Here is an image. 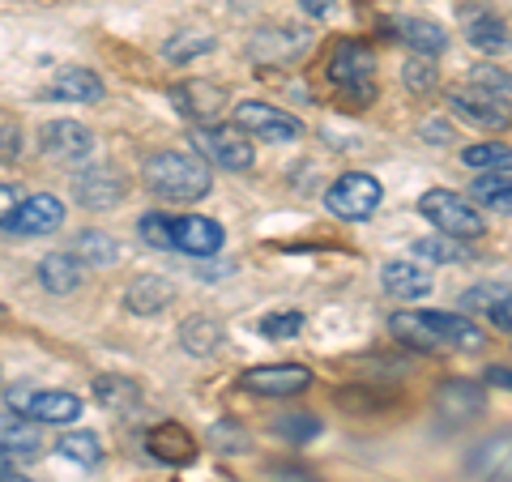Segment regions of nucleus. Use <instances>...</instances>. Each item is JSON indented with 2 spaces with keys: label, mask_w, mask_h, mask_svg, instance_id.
Returning a JSON list of instances; mask_svg holds the SVG:
<instances>
[{
  "label": "nucleus",
  "mask_w": 512,
  "mask_h": 482,
  "mask_svg": "<svg viewBox=\"0 0 512 482\" xmlns=\"http://www.w3.org/2000/svg\"><path fill=\"white\" fill-rule=\"evenodd\" d=\"M470 197L487 210H500V214H512V180L508 175H478L470 184Z\"/></svg>",
  "instance_id": "nucleus-31"
},
{
  "label": "nucleus",
  "mask_w": 512,
  "mask_h": 482,
  "mask_svg": "<svg viewBox=\"0 0 512 482\" xmlns=\"http://www.w3.org/2000/svg\"><path fill=\"white\" fill-rule=\"evenodd\" d=\"M402 82L410 94H427V90H436V69H431L427 56H410L402 69Z\"/></svg>",
  "instance_id": "nucleus-37"
},
{
  "label": "nucleus",
  "mask_w": 512,
  "mask_h": 482,
  "mask_svg": "<svg viewBox=\"0 0 512 482\" xmlns=\"http://www.w3.org/2000/svg\"><path fill=\"white\" fill-rule=\"evenodd\" d=\"M303 9L312 13V18H329V9H333V0H299Z\"/></svg>",
  "instance_id": "nucleus-43"
},
{
  "label": "nucleus",
  "mask_w": 512,
  "mask_h": 482,
  "mask_svg": "<svg viewBox=\"0 0 512 482\" xmlns=\"http://www.w3.org/2000/svg\"><path fill=\"white\" fill-rule=\"evenodd\" d=\"M9 465H13V461H9L5 453H0V474H5V470H9Z\"/></svg>",
  "instance_id": "nucleus-45"
},
{
  "label": "nucleus",
  "mask_w": 512,
  "mask_h": 482,
  "mask_svg": "<svg viewBox=\"0 0 512 482\" xmlns=\"http://www.w3.org/2000/svg\"><path fill=\"white\" fill-rule=\"evenodd\" d=\"M393 30L402 35V43L414 47V56H427V60H436L444 47H448V35H444V26L440 22H427V18H402V22H393Z\"/></svg>",
  "instance_id": "nucleus-24"
},
{
  "label": "nucleus",
  "mask_w": 512,
  "mask_h": 482,
  "mask_svg": "<svg viewBox=\"0 0 512 482\" xmlns=\"http://www.w3.org/2000/svg\"><path fill=\"white\" fill-rule=\"evenodd\" d=\"M141 175H146V188L154 197L175 201V205H192V201L210 197V188H214L210 167H205L197 154H180V150L154 154Z\"/></svg>",
  "instance_id": "nucleus-3"
},
{
  "label": "nucleus",
  "mask_w": 512,
  "mask_h": 482,
  "mask_svg": "<svg viewBox=\"0 0 512 482\" xmlns=\"http://www.w3.org/2000/svg\"><path fill=\"white\" fill-rule=\"evenodd\" d=\"M5 406H9V414H26V419H35V423L64 427L82 414V397L60 393V389L47 393V389H30V384H9Z\"/></svg>",
  "instance_id": "nucleus-8"
},
{
  "label": "nucleus",
  "mask_w": 512,
  "mask_h": 482,
  "mask_svg": "<svg viewBox=\"0 0 512 482\" xmlns=\"http://www.w3.org/2000/svg\"><path fill=\"white\" fill-rule=\"evenodd\" d=\"M39 282H43V291H52V295H73L77 286L86 282V269L73 252H47L39 261Z\"/></svg>",
  "instance_id": "nucleus-23"
},
{
  "label": "nucleus",
  "mask_w": 512,
  "mask_h": 482,
  "mask_svg": "<svg viewBox=\"0 0 512 482\" xmlns=\"http://www.w3.org/2000/svg\"><path fill=\"white\" fill-rule=\"evenodd\" d=\"M141 239L158 252H184L188 261H205V256H218L222 244H227V231L218 227L214 218H201V214H146L137 222Z\"/></svg>",
  "instance_id": "nucleus-2"
},
{
  "label": "nucleus",
  "mask_w": 512,
  "mask_h": 482,
  "mask_svg": "<svg viewBox=\"0 0 512 482\" xmlns=\"http://www.w3.org/2000/svg\"><path fill=\"white\" fill-rule=\"evenodd\" d=\"M235 128L248 133L256 141H274V146H286V141H299L303 137V124L282 107H269V103H239L235 107Z\"/></svg>",
  "instance_id": "nucleus-9"
},
{
  "label": "nucleus",
  "mask_w": 512,
  "mask_h": 482,
  "mask_svg": "<svg viewBox=\"0 0 512 482\" xmlns=\"http://www.w3.org/2000/svg\"><path fill=\"white\" fill-rule=\"evenodd\" d=\"M146 448H150V457L163 461V465H188L192 457H197V440H192L188 427H180V423H158V427H150Z\"/></svg>",
  "instance_id": "nucleus-18"
},
{
  "label": "nucleus",
  "mask_w": 512,
  "mask_h": 482,
  "mask_svg": "<svg viewBox=\"0 0 512 482\" xmlns=\"http://www.w3.org/2000/svg\"><path fill=\"white\" fill-rule=\"evenodd\" d=\"M470 77H474V86H483V90H491V94H495V99L512 103V73H508V69H500V64H474Z\"/></svg>",
  "instance_id": "nucleus-35"
},
{
  "label": "nucleus",
  "mask_w": 512,
  "mask_h": 482,
  "mask_svg": "<svg viewBox=\"0 0 512 482\" xmlns=\"http://www.w3.org/2000/svg\"><path fill=\"white\" fill-rule=\"evenodd\" d=\"M0 482H35V478H26V474H18V465H9V470L0 474Z\"/></svg>",
  "instance_id": "nucleus-44"
},
{
  "label": "nucleus",
  "mask_w": 512,
  "mask_h": 482,
  "mask_svg": "<svg viewBox=\"0 0 512 482\" xmlns=\"http://www.w3.org/2000/svg\"><path fill=\"white\" fill-rule=\"evenodd\" d=\"M461 312H483L495 329L512 333V286L508 282H478L461 295Z\"/></svg>",
  "instance_id": "nucleus-16"
},
{
  "label": "nucleus",
  "mask_w": 512,
  "mask_h": 482,
  "mask_svg": "<svg viewBox=\"0 0 512 482\" xmlns=\"http://www.w3.org/2000/svg\"><path fill=\"white\" fill-rule=\"evenodd\" d=\"M436 406L448 419H478L487 410V393L478 380H444L436 393Z\"/></svg>",
  "instance_id": "nucleus-20"
},
{
  "label": "nucleus",
  "mask_w": 512,
  "mask_h": 482,
  "mask_svg": "<svg viewBox=\"0 0 512 482\" xmlns=\"http://www.w3.org/2000/svg\"><path fill=\"white\" fill-rule=\"evenodd\" d=\"M320 431H325V423H320L312 410L278 414V419H274V436H278V440H291V444H308V440L320 436Z\"/></svg>",
  "instance_id": "nucleus-33"
},
{
  "label": "nucleus",
  "mask_w": 512,
  "mask_h": 482,
  "mask_svg": "<svg viewBox=\"0 0 512 482\" xmlns=\"http://www.w3.org/2000/svg\"><path fill=\"white\" fill-rule=\"evenodd\" d=\"M124 303H128V312L133 316H158V312H167L175 303V286L167 278H158V273H146V278H137L124 291Z\"/></svg>",
  "instance_id": "nucleus-22"
},
{
  "label": "nucleus",
  "mask_w": 512,
  "mask_h": 482,
  "mask_svg": "<svg viewBox=\"0 0 512 482\" xmlns=\"http://www.w3.org/2000/svg\"><path fill=\"white\" fill-rule=\"evenodd\" d=\"M419 214L436 227L440 235L448 239H483L487 235V222L478 210H470V201L466 197H457V192H448V188H431L419 197Z\"/></svg>",
  "instance_id": "nucleus-5"
},
{
  "label": "nucleus",
  "mask_w": 512,
  "mask_h": 482,
  "mask_svg": "<svg viewBox=\"0 0 512 482\" xmlns=\"http://www.w3.org/2000/svg\"><path fill=\"white\" fill-rule=\"evenodd\" d=\"M244 389L256 397H295L312 389V372L299 363H261L244 372Z\"/></svg>",
  "instance_id": "nucleus-14"
},
{
  "label": "nucleus",
  "mask_w": 512,
  "mask_h": 482,
  "mask_svg": "<svg viewBox=\"0 0 512 482\" xmlns=\"http://www.w3.org/2000/svg\"><path fill=\"white\" fill-rule=\"evenodd\" d=\"M205 52H214V39L210 35H171L167 47H163V56L175 60V64H184L192 56H205Z\"/></svg>",
  "instance_id": "nucleus-36"
},
{
  "label": "nucleus",
  "mask_w": 512,
  "mask_h": 482,
  "mask_svg": "<svg viewBox=\"0 0 512 482\" xmlns=\"http://www.w3.org/2000/svg\"><path fill=\"white\" fill-rule=\"evenodd\" d=\"M269 482H320L308 465H274L269 470Z\"/></svg>",
  "instance_id": "nucleus-40"
},
{
  "label": "nucleus",
  "mask_w": 512,
  "mask_h": 482,
  "mask_svg": "<svg viewBox=\"0 0 512 482\" xmlns=\"http://www.w3.org/2000/svg\"><path fill=\"white\" fill-rule=\"evenodd\" d=\"M389 329L397 342H406L414 350H483L487 333L474 325L466 312H397L389 320Z\"/></svg>",
  "instance_id": "nucleus-1"
},
{
  "label": "nucleus",
  "mask_w": 512,
  "mask_h": 482,
  "mask_svg": "<svg viewBox=\"0 0 512 482\" xmlns=\"http://www.w3.org/2000/svg\"><path fill=\"white\" fill-rule=\"evenodd\" d=\"M448 107H453V116H461L474 128H487V133H504V128L512 124V103L495 99V94L483 90V86L453 90L448 94Z\"/></svg>",
  "instance_id": "nucleus-11"
},
{
  "label": "nucleus",
  "mask_w": 512,
  "mask_h": 482,
  "mask_svg": "<svg viewBox=\"0 0 512 482\" xmlns=\"http://www.w3.org/2000/svg\"><path fill=\"white\" fill-rule=\"evenodd\" d=\"M487 384H495V389H508V393H512V367L491 363V367H487Z\"/></svg>",
  "instance_id": "nucleus-42"
},
{
  "label": "nucleus",
  "mask_w": 512,
  "mask_h": 482,
  "mask_svg": "<svg viewBox=\"0 0 512 482\" xmlns=\"http://www.w3.org/2000/svg\"><path fill=\"white\" fill-rule=\"evenodd\" d=\"M180 342L188 355H214V350L227 342V333H222V325H214V320H188V325L180 329Z\"/></svg>",
  "instance_id": "nucleus-32"
},
{
  "label": "nucleus",
  "mask_w": 512,
  "mask_h": 482,
  "mask_svg": "<svg viewBox=\"0 0 512 482\" xmlns=\"http://www.w3.org/2000/svg\"><path fill=\"white\" fill-rule=\"evenodd\" d=\"M18 188H9V184H0V231H5V222L13 218V210H18Z\"/></svg>",
  "instance_id": "nucleus-41"
},
{
  "label": "nucleus",
  "mask_w": 512,
  "mask_h": 482,
  "mask_svg": "<svg viewBox=\"0 0 512 482\" xmlns=\"http://www.w3.org/2000/svg\"><path fill=\"white\" fill-rule=\"evenodd\" d=\"M64 201L52 197V192H30V197L18 201V210L5 222V235H18V239H35V235H56L64 227Z\"/></svg>",
  "instance_id": "nucleus-10"
},
{
  "label": "nucleus",
  "mask_w": 512,
  "mask_h": 482,
  "mask_svg": "<svg viewBox=\"0 0 512 482\" xmlns=\"http://www.w3.org/2000/svg\"><path fill=\"white\" fill-rule=\"evenodd\" d=\"M325 77L333 90H342L346 99L372 103L376 99V52L359 39H338V47L329 52Z\"/></svg>",
  "instance_id": "nucleus-4"
},
{
  "label": "nucleus",
  "mask_w": 512,
  "mask_h": 482,
  "mask_svg": "<svg viewBox=\"0 0 512 482\" xmlns=\"http://www.w3.org/2000/svg\"><path fill=\"white\" fill-rule=\"evenodd\" d=\"M94 397H99L107 410H120V414L141 406V389H137V380H128V376H99L94 380Z\"/></svg>",
  "instance_id": "nucleus-27"
},
{
  "label": "nucleus",
  "mask_w": 512,
  "mask_h": 482,
  "mask_svg": "<svg viewBox=\"0 0 512 482\" xmlns=\"http://www.w3.org/2000/svg\"><path fill=\"white\" fill-rule=\"evenodd\" d=\"M474 470H483V474L495 478V482H512V431H504V436H491V440L478 444Z\"/></svg>",
  "instance_id": "nucleus-26"
},
{
  "label": "nucleus",
  "mask_w": 512,
  "mask_h": 482,
  "mask_svg": "<svg viewBox=\"0 0 512 482\" xmlns=\"http://www.w3.org/2000/svg\"><path fill=\"white\" fill-rule=\"evenodd\" d=\"M171 107L192 124H214L227 107V90L218 82H205V77H188V82L171 86Z\"/></svg>",
  "instance_id": "nucleus-13"
},
{
  "label": "nucleus",
  "mask_w": 512,
  "mask_h": 482,
  "mask_svg": "<svg viewBox=\"0 0 512 482\" xmlns=\"http://www.w3.org/2000/svg\"><path fill=\"white\" fill-rule=\"evenodd\" d=\"M414 256H423V261H440V265H457L466 261V244L461 239H448V235H431V239H419L414 244Z\"/></svg>",
  "instance_id": "nucleus-34"
},
{
  "label": "nucleus",
  "mask_w": 512,
  "mask_h": 482,
  "mask_svg": "<svg viewBox=\"0 0 512 482\" xmlns=\"http://www.w3.org/2000/svg\"><path fill=\"white\" fill-rule=\"evenodd\" d=\"M39 150L52 158V163L77 167L94 154V133L77 120H52V124H43V133H39Z\"/></svg>",
  "instance_id": "nucleus-12"
},
{
  "label": "nucleus",
  "mask_w": 512,
  "mask_h": 482,
  "mask_svg": "<svg viewBox=\"0 0 512 482\" xmlns=\"http://www.w3.org/2000/svg\"><path fill=\"white\" fill-rule=\"evenodd\" d=\"M22 154V128L13 120H0V163H13Z\"/></svg>",
  "instance_id": "nucleus-39"
},
{
  "label": "nucleus",
  "mask_w": 512,
  "mask_h": 482,
  "mask_svg": "<svg viewBox=\"0 0 512 482\" xmlns=\"http://www.w3.org/2000/svg\"><path fill=\"white\" fill-rule=\"evenodd\" d=\"M466 43L478 47V52H491V56H500L512 47V30L495 18V13H470L466 18Z\"/></svg>",
  "instance_id": "nucleus-25"
},
{
  "label": "nucleus",
  "mask_w": 512,
  "mask_h": 482,
  "mask_svg": "<svg viewBox=\"0 0 512 482\" xmlns=\"http://www.w3.org/2000/svg\"><path fill=\"white\" fill-rule=\"evenodd\" d=\"M73 201L86 210H111L124 201V180L111 167H86L73 175Z\"/></svg>",
  "instance_id": "nucleus-15"
},
{
  "label": "nucleus",
  "mask_w": 512,
  "mask_h": 482,
  "mask_svg": "<svg viewBox=\"0 0 512 482\" xmlns=\"http://www.w3.org/2000/svg\"><path fill=\"white\" fill-rule=\"evenodd\" d=\"M56 453H60L64 461L90 465V470H94V465L103 461V444H99V436H94V431H69V436H60Z\"/></svg>",
  "instance_id": "nucleus-30"
},
{
  "label": "nucleus",
  "mask_w": 512,
  "mask_h": 482,
  "mask_svg": "<svg viewBox=\"0 0 512 482\" xmlns=\"http://www.w3.org/2000/svg\"><path fill=\"white\" fill-rule=\"evenodd\" d=\"M380 197H384V188L376 175H367V171H346L333 180V188L325 192V210L333 218H342V222H367L376 210H380Z\"/></svg>",
  "instance_id": "nucleus-7"
},
{
  "label": "nucleus",
  "mask_w": 512,
  "mask_h": 482,
  "mask_svg": "<svg viewBox=\"0 0 512 482\" xmlns=\"http://www.w3.org/2000/svg\"><path fill=\"white\" fill-rule=\"evenodd\" d=\"M256 329H261L265 337H274V342H282V337H295L303 329V312H295V308L291 312H269Z\"/></svg>",
  "instance_id": "nucleus-38"
},
{
  "label": "nucleus",
  "mask_w": 512,
  "mask_h": 482,
  "mask_svg": "<svg viewBox=\"0 0 512 482\" xmlns=\"http://www.w3.org/2000/svg\"><path fill=\"white\" fill-rule=\"evenodd\" d=\"M39 448H43V431L35 419H26V414H0V453L9 461L35 457Z\"/></svg>",
  "instance_id": "nucleus-21"
},
{
  "label": "nucleus",
  "mask_w": 512,
  "mask_h": 482,
  "mask_svg": "<svg viewBox=\"0 0 512 482\" xmlns=\"http://www.w3.org/2000/svg\"><path fill=\"white\" fill-rule=\"evenodd\" d=\"M192 154L205 167H222V171H248L256 163L252 141L227 124H197L192 128Z\"/></svg>",
  "instance_id": "nucleus-6"
},
{
  "label": "nucleus",
  "mask_w": 512,
  "mask_h": 482,
  "mask_svg": "<svg viewBox=\"0 0 512 482\" xmlns=\"http://www.w3.org/2000/svg\"><path fill=\"white\" fill-rule=\"evenodd\" d=\"M380 278H384V291H389L393 299H406V303H419L431 295V269L419 265V261H389L380 269Z\"/></svg>",
  "instance_id": "nucleus-17"
},
{
  "label": "nucleus",
  "mask_w": 512,
  "mask_h": 482,
  "mask_svg": "<svg viewBox=\"0 0 512 482\" xmlns=\"http://www.w3.org/2000/svg\"><path fill=\"white\" fill-rule=\"evenodd\" d=\"M461 163L474 171H487V175H504V171H512V150L504 141H478V146L461 150Z\"/></svg>",
  "instance_id": "nucleus-29"
},
{
  "label": "nucleus",
  "mask_w": 512,
  "mask_h": 482,
  "mask_svg": "<svg viewBox=\"0 0 512 482\" xmlns=\"http://www.w3.org/2000/svg\"><path fill=\"white\" fill-rule=\"evenodd\" d=\"M77 261H86V265H94V269H111L120 261V244L111 239L107 231H82L77 235Z\"/></svg>",
  "instance_id": "nucleus-28"
},
{
  "label": "nucleus",
  "mask_w": 512,
  "mask_h": 482,
  "mask_svg": "<svg viewBox=\"0 0 512 482\" xmlns=\"http://www.w3.org/2000/svg\"><path fill=\"white\" fill-rule=\"evenodd\" d=\"M47 99H56V103H99L103 99V82H99V73L82 69V64H69V69H60L52 77Z\"/></svg>",
  "instance_id": "nucleus-19"
}]
</instances>
